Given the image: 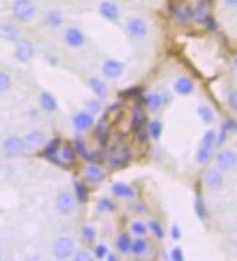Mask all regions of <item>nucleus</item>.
Masks as SVG:
<instances>
[{"label":"nucleus","mask_w":237,"mask_h":261,"mask_svg":"<svg viewBox=\"0 0 237 261\" xmlns=\"http://www.w3.org/2000/svg\"><path fill=\"white\" fill-rule=\"evenodd\" d=\"M12 15L17 22L28 24L36 16V6L32 0H13Z\"/></svg>","instance_id":"f257e3e1"},{"label":"nucleus","mask_w":237,"mask_h":261,"mask_svg":"<svg viewBox=\"0 0 237 261\" xmlns=\"http://www.w3.org/2000/svg\"><path fill=\"white\" fill-rule=\"evenodd\" d=\"M74 251H76V242L70 236L58 238L55 241V244H54V248H52L54 257L57 260H68V258H71Z\"/></svg>","instance_id":"f03ea898"},{"label":"nucleus","mask_w":237,"mask_h":261,"mask_svg":"<svg viewBox=\"0 0 237 261\" xmlns=\"http://www.w3.org/2000/svg\"><path fill=\"white\" fill-rule=\"evenodd\" d=\"M216 164H217V170H220L221 172H230V171L236 170L237 154L232 149L221 150L216 158Z\"/></svg>","instance_id":"7ed1b4c3"},{"label":"nucleus","mask_w":237,"mask_h":261,"mask_svg":"<svg viewBox=\"0 0 237 261\" xmlns=\"http://www.w3.org/2000/svg\"><path fill=\"white\" fill-rule=\"evenodd\" d=\"M35 54L34 44L29 40H19L15 47V58L20 63H29Z\"/></svg>","instance_id":"20e7f679"},{"label":"nucleus","mask_w":237,"mask_h":261,"mask_svg":"<svg viewBox=\"0 0 237 261\" xmlns=\"http://www.w3.org/2000/svg\"><path fill=\"white\" fill-rule=\"evenodd\" d=\"M127 32L134 40H143L149 32V26L143 18H131L127 22Z\"/></svg>","instance_id":"39448f33"},{"label":"nucleus","mask_w":237,"mask_h":261,"mask_svg":"<svg viewBox=\"0 0 237 261\" xmlns=\"http://www.w3.org/2000/svg\"><path fill=\"white\" fill-rule=\"evenodd\" d=\"M172 18L176 25L185 26L192 20V8H189L185 3H178L172 6Z\"/></svg>","instance_id":"423d86ee"},{"label":"nucleus","mask_w":237,"mask_h":261,"mask_svg":"<svg viewBox=\"0 0 237 261\" xmlns=\"http://www.w3.org/2000/svg\"><path fill=\"white\" fill-rule=\"evenodd\" d=\"M25 149H26L25 142H23L22 138H19V136H9V138H6L4 142H3V150L9 156L22 155L25 152Z\"/></svg>","instance_id":"0eeeda50"},{"label":"nucleus","mask_w":237,"mask_h":261,"mask_svg":"<svg viewBox=\"0 0 237 261\" xmlns=\"http://www.w3.org/2000/svg\"><path fill=\"white\" fill-rule=\"evenodd\" d=\"M99 14L102 18H105L109 22H117L121 16L119 6L115 2H111V0H103L99 3Z\"/></svg>","instance_id":"6e6552de"},{"label":"nucleus","mask_w":237,"mask_h":261,"mask_svg":"<svg viewBox=\"0 0 237 261\" xmlns=\"http://www.w3.org/2000/svg\"><path fill=\"white\" fill-rule=\"evenodd\" d=\"M57 210L60 214L68 216L71 213H74L76 210V200L70 192H61L57 197Z\"/></svg>","instance_id":"1a4fd4ad"},{"label":"nucleus","mask_w":237,"mask_h":261,"mask_svg":"<svg viewBox=\"0 0 237 261\" xmlns=\"http://www.w3.org/2000/svg\"><path fill=\"white\" fill-rule=\"evenodd\" d=\"M64 41L70 48H80L83 47L86 41V36L83 34V31L77 26H71L66 31L64 35Z\"/></svg>","instance_id":"9d476101"},{"label":"nucleus","mask_w":237,"mask_h":261,"mask_svg":"<svg viewBox=\"0 0 237 261\" xmlns=\"http://www.w3.org/2000/svg\"><path fill=\"white\" fill-rule=\"evenodd\" d=\"M211 16V6L207 0H200L195 8H192V20L197 24H204Z\"/></svg>","instance_id":"9b49d317"},{"label":"nucleus","mask_w":237,"mask_h":261,"mask_svg":"<svg viewBox=\"0 0 237 261\" xmlns=\"http://www.w3.org/2000/svg\"><path fill=\"white\" fill-rule=\"evenodd\" d=\"M102 73L108 79H118L119 76L124 73V64L118 60H106L102 66Z\"/></svg>","instance_id":"f8f14e48"},{"label":"nucleus","mask_w":237,"mask_h":261,"mask_svg":"<svg viewBox=\"0 0 237 261\" xmlns=\"http://www.w3.org/2000/svg\"><path fill=\"white\" fill-rule=\"evenodd\" d=\"M73 124L77 132H86L87 128H90L95 124V116L90 114L89 111H79L73 117Z\"/></svg>","instance_id":"ddd939ff"},{"label":"nucleus","mask_w":237,"mask_h":261,"mask_svg":"<svg viewBox=\"0 0 237 261\" xmlns=\"http://www.w3.org/2000/svg\"><path fill=\"white\" fill-rule=\"evenodd\" d=\"M60 149H61V140L58 139V138H54V139L50 140V142L45 144V148H44V150H42V155L47 158V159L52 160L54 164L61 165V162H60V159H58Z\"/></svg>","instance_id":"4468645a"},{"label":"nucleus","mask_w":237,"mask_h":261,"mask_svg":"<svg viewBox=\"0 0 237 261\" xmlns=\"http://www.w3.org/2000/svg\"><path fill=\"white\" fill-rule=\"evenodd\" d=\"M205 184L210 190H220L224 184V176L221 174L220 170H208L205 172Z\"/></svg>","instance_id":"2eb2a0df"},{"label":"nucleus","mask_w":237,"mask_h":261,"mask_svg":"<svg viewBox=\"0 0 237 261\" xmlns=\"http://www.w3.org/2000/svg\"><path fill=\"white\" fill-rule=\"evenodd\" d=\"M112 194L115 196V197H118V198H127V200H134L137 196L136 190L131 187V186H128V184H125V182H115L114 186H112Z\"/></svg>","instance_id":"dca6fc26"},{"label":"nucleus","mask_w":237,"mask_h":261,"mask_svg":"<svg viewBox=\"0 0 237 261\" xmlns=\"http://www.w3.org/2000/svg\"><path fill=\"white\" fill-rule=\"evenodd\" d=\"M85 175H86V180L89 181V182H92V184H101L105 181V172L102 171L101 166H98L96 164H89L87 166H86V171H85Z\"/></svg>","instance_id":"f3484780"},{"label":"nucleus","mask_w":237,"mask_h":261,"mask_svg":"<svg viewBox=\"0 0 237 261\" xmlns=\"http://www.w3.org/2000/svg\"><path fill=\"white\" fill-rule=\"evenodd\" d=\"M87 86L92 89V92H93L99 100H105V98H108V95H109L108 85H106L103 80L98 79V78H90V79L87 80Z\"/></svg>","instance_id":"a211bd4d"},{"label":"nucleus","mask_w":237,"mask_h":261,"mask_svg":"<svg viewBox=\"0 0 237 261\" xmlns=\"http://www.w3.org/2000/svg\"><path fill=\"white\" fill-rule=\"evenodd\" d=\"M44 22H45V25L48 28L55 30V28H60L64 24V16H63L61 10H58V9H50L45 14V16H44Z\"/></svg>","instance_id":"6ab92c4d"},{"label":"nucleus","mask_w":237,"mask_h":261,"mask_svg":"<svg viewBox=\"0 0 237 261\" xmlns=\"http://www.w3.org/2000/svg\"><path fill=\"white\" fill-rule=\"evenodd\" d=\"M144 102L152 112H159L162 110V106L166 104L165 96L162 94H157V92H152V94L146 95Z\"/></svg>","instance_id":"aec40b11"},{"label":"nucleus","mask_w":237,"mask_h":261,"mask_svg":"<svg viewBox=\"0 0 237 261\" xmlns=\"http://www.w3.org/2000/svg\"><path fill=\"white\" fill-rule=\"evenodd\" d=\"M23 142L26 149H39L45 143V134L42 132H31L23 138Z\"/></svg>","instance_id":"412c9836"},{"label":"nucleus","mask_w":237,"mask_h":261,"mask_svg":"<svg viewBox=\"0 0 237 261\" xmlns=\"http://www.w3.org/2000/svg\"><path fill=\"white\" fill-rule=\"evenodd\" d=\"M144 124H146V112L140 105H137V106H134V111H133V118H131L130 127H131L133 132L137 133L138 130H141L144 127Z\"/></svg>","instance_id":"4be33fe9"},{"label":"nucleus","mask_w":237,"mask_h":261,"mask_svg":"<svg viewBox=\"0 0 237 261\" xmlns=\"http://www.w3.org/2000/svg\"><path fill=\"white\" fill-rule=\"evenodd\" d=\"M39 104L47 112H55L58 110V102H57L55 96L47 90L39 95Z\"/></svg>","instance_id":"5701e85b"},{"label":"nucleus","mask_w":237,"mask_h":261,"mask_svg":"<svg viewBox=\"0 0 237 261\" xmlns=\"http://www.w3.org/2000/svg\"><path fill=\"white\" fill-rule=\"evenodd\" d=\"M194 89H195V85H194V82H192L189 78H179V79L176 80V84H175V90H176V94H179V95H182V96L191 95V94L194 92Z\"/></svg>","instance_id":"b1692460"},{"label":"nucleus","mask_w":237,"mask_h":261,"mask_svg":"<svg viewBox=\"0 0 237 261\" xmlns=\"http://www.w3.org/2000/svg\"><path fill=\"white\" fill-rule=\"evenodd\" d=\"M76 149L70 144H64L61 149H60V154H58V159L61 162V165H73L76 162Z\"/></svg>","instance_id":"393cba45"},{"label":"nucleus","mask_w":237,"mask_h":261,"mask_svg":"<svg viewBox=\"0 0 237 261\" xmlns=\"http://www.w3.org/2000/svg\"><path fill=\"white\" fill-rule=\"evenodd\" d=\"M0 38L10 41V42H16L19 41V30L10 24H4L0 26Z\"/></svg>","instance_id":"a878e982"},{"label":"nucleus","mask_w":237,"mask_h":261,"mask_svg":"<svg viewBox=\"0 0 237 261\" xmlns=\"http://www.w3.org/2000/svg\"><path fill=\"white\" fill-rule=\"evenodd\" d=\"M149 250V244L146 240L143 238H137L131 242V248H130V252L134 256V257H143Z\"/></svg>","instance_id":"bb28decb"},{"label":"nucleus","mask_w":237,"mask_h":261,"mask_svg":"<svg viewBox=\"0 0 237 261\" xmlns=\"http://www.w3.org/2000/svg\"><path fill=\"white\" fill-rule=\"evenodd\" d=\"M194 209H195V214L198 216L200 220H205L207 216H208V210H207V204L204 202L203 196L198 192L197 197H195V202H194Z\"/></svg>","instance_id":"cd10ccee"},{"label":"nucleus","mask_w":237,"mask_h":261,"mask_svg":"<svg viewBox=\"0 0 237 261\" xmlns=\"http://www.w3.org/2000/svg\"><path fill=\"white\" fill-rule=\"evenodd\" d=\"M198 116L205 124H213L216 120V114L210 105H200L198 106Z\"/></svg>","instance_id":"c85d7f7f"},{"label":"nucleus","mask_w":237,"mask_h":261,"mask_svg":"<svg viewBox=\"0 0 237 261\" xmlns=\"http://www.w3.org/2000/svg\"><path fill=\"white\" fill-rule=\"evenodd\" d=\"M131 238L128 234H121L118 238H117V250H118L121 254H128L130 252V248H131Z\"/></svg>","instance_id":"c756f323"},{"label":"nucleus","mask_w":237,"mask_h":261,"mask_svg":"<svg viewBox=\"0 0 237 261\" xmlns=\"http://www.w3.org/2000/svg\"><path fill=\"white\" fill-rule=\"evenodd\" d=\"M74 192H76V197L80 203H86L89 200V188L86 187L83 182L76 181L74 182Z\"/></svg>","instance_id":"7c9ffc66"},{"label":"nucleus","mask_w":237,"mask_h":261,"mask_svg":"<svg viewBox=\"0 0 237 261\" xmlns=\"http://www.w3.org/2000/svg\"><path fill=\"white\" fill-rule=\"evenodd\" d=\"M128 159H130V154L128 152H122L121 155H115V156H112L109 159V165L112 166V168H115V170H119V168H122V166H125L127 165V162H128Z\"/></svg>","instance_id":"2f4dec72"},{"label":"nucleus","mask_w":237,"mask_h":261,"mask_svg":"<svg viewBox=\"0 0 237 261\" xmlns=\"http://www.w3.org/2000/svg\"><path fill=\"white\" fill-rule=\"evenodd\" d=\"M163 133V124L160 120H153L149 126V134L153 140H159Z\"/></svg>","instance_id":"473e14b6"},{"label":"nucleus","mask_w":237,"mask_h":261,"mask_svg":"<svg viewBox=\"0 0 237 261\" xmlns=\"http://www.w3.org/2000/svg\"><path fill=\"white\" fill-rule=\"evenodd\" d=\"M213 158V149L211 148H205V146H201L197 152V160L198 164L201 165H207Z\"/></svg>","instance_id":"72a5a7b5"},{"label":"nucleus","mask_w":237,"mask_h":261,"mask_svg":"<svg viewBox=\"0 0 237 261\" xmlns=\"http://www.w3.org/2000/svg\"><path fill=\"white\" fill-rule=\"evenodd\" d=\"M115 208H117L115 202H112V200H111V198H108V197H103V198H101V200L98 202V210H99L101 213L114 212Z\"/></svg>","instance_id":"f704fd0d"},{"label":"nucleus","mask_w":237,"mask_h":261,"mask_svg":"<svg viewBox=\"0 0 237 261\" xmlns=\"http://www.w3.org/2000/svg\"><path fill=\"white\" fill-rule=\"evenodd\" d=\"M12 88V78L6 72H0V95L6 94Z\"/></svg>","instance_id":"c9c22d12"},{"label":"nucleus","mask_w":237,"mask_h":261,"mask_svg":"<svg viewBox=\"0 0 237 261\" xmlns=\"http://www.w3.org/2000/svg\"><path fill=\"white\" fill-rule=\"evenodd\" d=\"M95 136H96V139L99 140V143H102V144H105L108 142L109 132H108V128H106V126L103 122H99V126L95 128Z\"/></svg>","instance_id":"e433bc0d"},{"label":"nucleus","mask_w":237,"mask_h":261,"mask_svg":"<svg viewBox=\"0 0 237 261\" xmlns=\"http://www.w3.org/2000/svg\"><path fill=\"white\" fill-rule=\"evenodd\" d=\"M149 229L153 232V235L157 238V240H163L165 238V229H163V226L156 220V219H152L150 222H149Z\"/></svg>","instance_id":"4c0bfd02"},{"label":"nucleus","mask_w":237,"mask_h":261,"mask_svg":"<svg viewBox=\"0 0 237 261\" xmlns=\"http://www.w3.org/2000/svg\"><path fill=\"white\" fill-rule=\"evenodd\" d=\"M74 149H76V152H77L79 155H82V156L85 158V159H87V160H92V159H93V156L87 152L85 142H83L82 138H77V139H76V142H74Z\"/></svg>","instance_id":"58836bf2"},{"label":"nucleus","mask_w":237,"mask_h":261,"mask_svg":"<svg viewBox=\"0 0 237 261\" xmlns=\"http://www.w3.org/2000/svg\"><path fill=\"white\" fill-rule=\"evenodd\" d=\"M216 142H217V133L214 130H207L203 136V146L205 148H214L216 146Z\"/></svg>","instance_id":"ea45409f"},{"label":"nucleus","mask_w":237,"mask_h":261,"mask_svg":"<svg viewBox=\"0 0 237 261\" xmlns=\"http://www.w3.org/2000/svg\"><path fill=\"white\" fill-rule=\"evenodd\" d=\"M147 230H149V226L141 220H136L131 224V232L137 236H144L147 234Z\"/></svg>","instance_id":"a19ab883"},{"label":"nucleus","mask_w":237,"mask_h":261,"mask_svg":"<svg viewBox=\"0 0 237 261\" xmlns=\"http://www.w3.org/2000/svg\"><path fill=\"white\" fill-rule=\"evenodd\" d=\"M102 110V104L101 100H89L86 102V111H89L90 114H99Z\"/></svg>","instance_id":"79ce46f5"},{"label":"nucleus","mask_w":237,"mask_h":261,"mask_svg":"<svg viewBox=\"0 0 237 261\" xmlns=\"http://www.w3.org/2000/svg\"><path fill=\"white\" fill-rule=\"evenodd\" d=\"M82 236H83V240H85L86 242H93L95 238H96V229L93 226H90V225H87L82 230Z\"/></svg>","instance_id":"37998d69"},{"label":"nucleus","mask_w":237,"mask_h":261,"mask_svg":"<svg viewBox=\"0 0 237 261\" xmlns=\"http://www.w3.org/2000/svg\"><path fill=\"white\" fill-rule=\"evenodd\" d=\"M109 254V248H108V245L103 244H98L95 246V257L98 258V260H103V258H106V256Z\"/></svg>","instance_id":"c03bdc74"},{"label":"nucleus","mask_w":237,"mask_h":261,"mask_svg":"<svg viewBox=\"0 0 237 261\" xmlns=\"http://www.w3.org/2000/svg\"><path fill=\"white\" fill-rule=\"evenodd\" d=\"M90 258H92L90 254H89V251H86V250H77V251H74V254H73V260L74 261H89Z\"/></svg>","instance_id":"a18cd8bd"},{"label":"nucleus","mask_w":237,"mask_h":261,"mask_svg":"<svg viewBox=\"0 0 237 261\" xmlns=\"http://www.w3.org/2000/svg\"><path fill=\"white\" fill-rule=\"evenodd\" d=\"M170 260L172 261H184L185 257H184V251L181 246H175L172 251H170Z\"/></svg>","instance_id":"49530a36"},{"label":"nucleus","mask_w":237,"mask_h":261,"mask_svg":"<svg viewBox=\"0 0 237 261\" xmlns=\"http://www.w3.org/2000/svg\"><path fill=\"white\" fill-rule=\"evenodd\" d=\"M223 128L229 133V132H235L237 133V122L236 120H232V118H229V120H226V122H223Z\"/></svg>","instance_id":"de8ad7c7"},{"label":"nucleus","mask_w":237,"mask_h":261,"mask_svg":"<svg viewBox=\"0 0 237 261\" xmlns=\"http://www.w3.org/2000/svg\"><path fill=\"white\" fill-rule=\"evenodd\" d=\"M170 238L173 241H179L182 238V232H181L179 225H172V228H170Z\"/></svg>","instance_id":"09e8293b"},{"label":"nucleus","mask_w":237,"mask_h":261,"mask_svg":"<svg viewBox=\"0 0 237 261\" xmlns=\"http://www.w3.org/2000/svg\"><path fill=\"white\" fill-rule=\"evenodd\" d=\"M119 95L124 96V98H133V96L140 95V89L138 88H130V89H125V90H121Z\"/></svg>","instance_id":"8fccbe9b"},{"label":"nucleus","mask_w":237,"mask_h":261,"mask_svg":"<svg viewBox=\"0 0 237 261\" xmlns=\"http://www.w3.org/2000/svg\"><path fill=\"white\" fill-rule=\"evenodd\" d=\"M229 105H230L232 110H235L237 112V89H233L229 94Z\"/></svg>","instance_id":"3c124183"},{"label":"nucleus","mask_w":237,"mask_h":261,"mask_svg":"<svg viewBox=\"0 0 237 261\" xmlns=\"http://www.w3.org/2000/svg\"><path fill=\"white\" fill-rule=\"evenodd\" d=\"M137 133H138V142H140V143H147V142H149V139H150V134H149V132H147V130H144V128L138 130Z\"/></svg>","instance_id":"603ef678"},{"label":"nucleus","mask_w":237,"mask_h":261,"mask_svg":"<svg viewBox=\"0 0 237 261\" xmlns=\"http://www.w3.org/2000/svg\"><path fill=\"white\" fill-rule=\"evenodd\" d=\"M204 25L207 26V30H210V31H214L216 28H217V22H216V19L213 16H210L205 22H204Z\"/></svg>","instance_id":"864d4df0"},{"label":"nucleus","mask_w":237,"mask_h":261,"mask_svg":"<svg viewBox=\"0 0 237 261\" xmlns=\"http://www.w3.org/2000/svg\"><path fill=\"white\" fill-rule=\"evenodd\" d=\"M226 140H227V132L221 127V132L217 134V142H216V144H217V146H221Z\"/></svg>","instance_id":"5fc2aeb1"},{"label":"nucleus","mask_w":237,"mask_h":261,"mask_svg":"<svg viewBox=\"0 0 237 261\" xmlns=\"http://www.w3.org/2000/svg\"><path fill=\"white\" fill-rule=\"evenodd\" d=\"M133 210L136 213H140V214H146L147 213V208L144 204H141V203H134L133 204Z\"/></svg>","instance_id":"6e6d98bb"},{"label":"nucleus","mask_w":237,"mask_h":261,"mask_svg":"<svg viewBox=\"0 0 237 261\" xmlns=\"http://www.w3.org/2000/svg\"><path fill=\"white\" fill-rule=\"evenodd\" d=\"M224 2H226V4L230 6V8H237V0H224Z\"/></svg>","instance_id":"4d7b16f0"},{"label":"nucleus","mask_w":237,"mask_h":261,"mask_svg":"<svg viewBox=\"0 0 237 261\" xmlns=\"http://www.w3.org/2000/svg\"><path fill=\"white\" fill-rule=\"evenodd\" d=\"M106 260H108V261H117V257H115L114 254H108V256H106Z\"/></svg>","instance_id":"13d9d810"},{"label":"nucleus","mask_w":237,"mask_h":261,"mask_svg":"<svg viewBox=\"0 0 237 261\" xmlns=\"http://www.w3.org/2000/svg\"><path fill=\"white\" fill-rule=\"evenodd\" d=\"M235 66H236V69H237V56H236V58H235Z\"/></svg>","instance_id":"bf43d9fd"},{"label":"nucleus","mask_w":237,"mask_h":261,"mask_svg":"<svg viewBox=\"0 0 237 261\" xmlns=\"http://www.w3.org/2000/svg\"><path fill=\"white\" fill-rule=\"evenodd\" d=\"M0 251H1V241H0Z\"/></svg>","instance_id":"052dcab7"}]
</instances>
